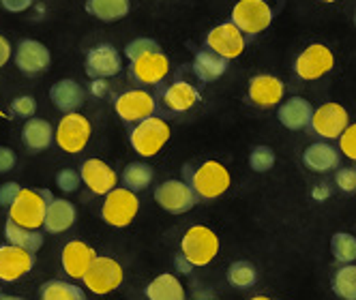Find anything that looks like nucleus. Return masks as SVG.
<instances>
[{
    "label": "nucleus",
    "mask_w": 356,
    "mask_h": 300,
    "mask_svg": "<svg viewBox=\"0 0 356 300\" xmlns=\"http://www.w3.org/2000/svg\"><path fill=\"white\" fill-rule=\"evenodd\" d=\"M56 144L69 155H78L86 148L90 140V122L86 116L80 112H69L60 118L56 133H54Z\"/></svg>",
    "instance_id": "5"
},
{
    "label": "nucleus",
    "mask_w": 356,
    "mask_h": 300,
    "mask_svg": "<svg viewBox=\"0 0 356 300\" xmlns=\"http://www.w3.org/2000/svg\"><path fill=\"white\" fill-rule=\"evenodd\" d=\"M41 300H86V294L67 281H47L41 285Z\"/></svg>",
    "instance_id": "31"
},
{
    "label": "nucleus",
    "mask_w": 356,
    "mask_h": 300,
    "mask_svg": "<svg viewBox=\"0 0 356 300\" xmlns=\"http://www.w3.org/2000/svg\"><path fill=\"white\" fill-rule=\"evenodd\" d=\"M339 148H341V153H343L348 159L356 161V122H354V124H348V129L341 133V138H339Z\"/></svg>",
    "instance_id": "38"
},
{
    "label": "nucleus",
    "mask_w": 356,
    "mask_h": 300,
    "mask_svg": "<svg viewBox=\"0 0 356 300\" xmlns=\"http://www.w3.org/2000/svg\"><path fill=\"white\" fill-rule=\"evenodd\" d=\"M155 199L163 210L172 215H183L195 206L197 193L193 191V187H189L183 181H165L163 185L157 187Z\"/></svg>",
    "instance_id": "9"
},
{
    "label": "nucleus",
    "mask_w": 356,
    "mask_h": 300,
    "mask_svg": "<svg viewBox=\"0 0 356 300\" xmlns=\"http://www.w3.org/2000/svg\"><path fill=\"white\" fill-rule=\"evenodd\" d=\"M302 161L312 172L324 174V172H330V169H335L339 165V155L330 144L316 142V144H312L307 150H305Z\"/></svg>",
    "instance_id": "25"
},
{
    "label": "nucleus",
    "mask_w": 356,
    "mask_h": 300,
    "mask_svg": "<svg viewBox=\"0 0 356 300\" xmlns=\"http://www.w3.org/2000/svg\"><path fill=\"white\" fill-rule=\"evenodd\" d=\"M116 114L127 122H142L155 114V99L146 90H127L116 99Z\"/></svg>",
    "instance_id": "14"
},
{
    "label": "nucleus",
    "mask_w": 356,
    "mask_h": 300,
    "mask_svg": "<svg viewBox=\"0 0 356 300\" xmlns=\"http://www.w3.org/2000/svg\"><path fill=\"white\" fill-rule=\"evenodd\" d=\"M170 140V124L163 118L150 116L131 131V146L140 157H155Z\"/></svg>",
    "instance_id": "3"
},
{
    "label": "nucleus",
    "mask_w": 356,
    "mask_h": 300,
    "mask_svg": "<svg viewBox=\"0 0 356 300\" xmlns=\"http://www.w3.org/2000/svg\"><path fill=\"white\" fill-rule=\"evenodd\" d=\"M122 277H124L122 266L114 258L97 256L82 281L97 296H106L122 283Z\"/></svg>",
    "instance_id": "6"
},
{
    "label": "nucleus",
    "mask_w": 356,
    "mask_h": 300,
    "mask_svg": "<svg viewBox=\"0 0 356 300\" xmlns=\"http://www.w3.org/2000/svg\"><path fill=\"white\" fill-rule=\"evenodd\" d=\"M35 266V253L15 244L0 247V279L11 283L29 274Z\"/></svg>",
    "instance_id": "13"
},
{
    "label": "nucleus",
    "mask_w": 356,
    "mask_h": 300,
    "mask_svg": "<svg viewBox=\"0 0 356 300\" xmlns=\"http://www.w3.org/2000/svg\"><path fill=\"white\" fill-rule=\"evenodd\" d=\"M181 253L193 266H207L219 253V238L207 225H193L181 240Z\"/></svg>",
    "instance_id": "2"
},
{
    "label": "nucleus",
    "mask_w": 356,
    "mask_h": 300,
    "mask_svg": "<svg viewBox=\"0 0 356 300\" xmlns=\"http://www.w3.org/2000/svg\"><path fill=\"white\" fill-rule=\"evenodd\" d=\"M330 251L339 264H354L356 262V236L348 232H337L330 238Z\"/></svg>",
    "instance_id": "35"
},
{
    "label": "nucleus",
    "mask_w": 356,
    "mask_h": 300,
    "mask_svg": "<svg viewBox=\"0 0 356 300\" xmlns=\"http://www.w3.org/2000/svg\"><path fill=\"white\" fill-rule=\"evenodd\" d=\"M33 3H35V0H0L3 9L9 11V13H22V11H26Z\"/></svg>",
    "instance_id": "44"
},
{
    "label": "nucleus",
    "mask_w": 356,
    "mask_h": 300,
    "mask_svg": "<svg viewBox=\"0 0 356 300\" xmlns=\"http://www.w3.org/2000/svg\"><path fill=\"white\" fill-rule=\"evenodd\" d=\"M80 181H82V174H78L75 169H60L58 176H56L58 189H63L67 193H73L75 189H78L80 187Z\"/></svg>",
    "instance_id": "39"
},
{
    "label": "nucleus",
    "mask_w": 356,
    "mask_h": 300,
    "mask_svg": "<svg viewBox=\"0 0 356 300\" xmlns=\"http://www.w3.org/2000/svg\"><path fill=\"white\" fill-rule=\"evenodd\" d=\"M350 118L343 106L339 103H324L314 112L312 118V127L320 138L326 140H337L341 138V133L348 129Z\"/></svg>",
    "instance_id": "12"
},
{
    "label": "nucleus",
    "mask_w": 356,
    "mask_h": 300,
    "mask_svg": "<svg viewBox=\"0 0 356 300\" xmlns=\"http://www.w3.org/2000/svg\"><path fill=\"white\" fill-rule=\"evenodd\" d=\"M75 217H78V212H75L73 202H69V199H60V197L58 199L52 197V199H49V204H47L43 228H45L47 234H63L69 228H73Z\"/></svg>",
    "instance_id": "21"
},
{
    "label": "nucleus",
    "mask_w": 356,
    "mask_h": 300,
    "mask_svg": "<svg viewBox=\"0 0 356 300\" xmlns=\"http://www.w3.org/2000/svg\"><path fill=\"white\" fill-rule=\"evenodd\" d=\"M152 52H161L159 43L152 41V39H136V41H131L129 45L124 47V54H127V58H129L131 62L142 58V56H146V54H152Z\"/></svg>",
    "instance_id": "37"
},
{
    "label": "nucleus",
    "mask_w": 356,
    "mask_h": 300,
    "mask_svg": "<svg viewBox=\"0 0 356 300\" xmlns=\"http://www.w3.org/2000/svg\"><path fill=\"white\" fill-rule=\"evenodd\" d=\"M335 181H337V187H339L341 191H346V193L356 191V169H352V167L339 169V172H337V176H335Z\"/></svg>",
    "instance_id": "41"
},
{
    "label": "nucleus",
    "mask_w": 356,
    "mask_h": 300,
    "mask_svg": "<svg viewBox=\"0 0 356 300\" xmlns=\"http://www.w3.org/2000/svg\"><path fill=\"white\" fill-rule=\"evenodd\" d=\"M19 191H22V187L17 183H5V185H0V206L9 208L15 202V197L19 195Z\"/></svg>",
    "instance_id": "42"
},
{
    "label": "nucleus",
    "mask_w": 356,
    "mask_h": 300,
    "mask_svg": "<svg viewBox=\"0 0 356 300\" xmlns=\"http://www.w3.org/2000/svg\"><path fill=\"white\" fill-rule=\"evenodd\" d=\"M202 300H213V298H202Z\"/></svg>",
    "instance_id": "52"
},
{
    "label": "nucleus",
    "mask_w": 356,
    "mask_h": 300,
    "mask_svg": "<svg viewBox=\"0 0 356 300\" xmlns=\"http://www.w3.org/2000/svg\"><path fill=\"white\" fill-rule=\"evenodd\" d=\"M52 124L43 118H29L22 127V142L31 150H45L54 140Z\"/></svg>",
    "instance_id": "24"
},
{
    "label": "nucleus",
    "mask_w": 356,
    "mask_h": 300,
    "mask_svg": "<svg viewBox=\"0 0 356 300\" xmlns=\"http://www.w3.org/2000/svg\"><path fill=\"white\" fill-rule=\"evenodd\" d=\"M232 22L245 35H258L273 22V11L266 0H238L232 9Z\"/></svg>",
    "instance_id": "8"
},
{
    "label": "nucleus",
    "mask_w": 356,
    "mask_h": 300,
    "mask_svg": "<svg viewBox=\"0 0 356 300\" xmlns=\"http://www.w3.org/2000/svg\"><path fill=\"white\" fill-rule=\"evenodd\" d=\"M52 195L47 191H35V189H22L19 195L15 197V202L9 206V219L24 225V228L39 230L45 223V212L47 204Z\"/></svg>",
    "instance_id": "1"
},
{
    "label": "nucleus",
    "mask_w": 356,
    "mask_h": 300,
    "mask_svg": "<svg viewBox=\"0 0 356 300\" xmlns=\"http://www.w3.org/2000/svg\"><path fill=\"white\" fill-rule=\"evenodd\" d=\"M5 236L9 240V244L22 247L26 249L31 253H37L39 249L43 247V234L39 230H31V228H24V225L7 219L5 223Z\"/></svg>",
    "instance_id": "28"
},
{
    "label": "nucleus",
    "mask_w": 356,
    "mask_h": 300,
    "mask_svg": "<svg viewBox=\"0 0 356 300\" xmlns=\"http://www.w3.org/2000/svg\"><path fill=\"white\" fill-rule=\"evenodd\" d=\"M312 195H314V199H326L330 195V189H328V185H318Z\"/></svg>",
    "instance_id": "48"
},
{
    "label": "nucleus",
    "mask_w": 356,
    "mask_h": 300,
    "mask_svg": "<svg viewBox=\"0 0 356 300\" xmlns=\"http://www.w3.org/2000/svg\"><path fill=\"white\" fill-rule=\"evenodd\" d=\"M354 24H356V15H354Z\"/></svg>",
    "instance_id": "53"
},
{
    "label": "nucleus",
    "mask_w": 356,
    "mask_h": 300,
    "mask_svg": "<svg viewBox=\"0 0 356 300\" xmlns=\"http://www.w3.org/2000/svg\"><path fill=\"white\" fill-rule=\"evenodd\" d=\"M200 101V92L189 82H174L163 92V103L172 112H187Z\"/></svg>",
    "instance_id": "27"
},
{
    "label": "nucleus",
    "mask_w": 356,
    "mask_h": 300,
    "mask_svg": "<svg viewBox=\"0 0 356 300\" xmlns=\"http://www.w3.org/2000/svg\"><path fill=\"white\" fill-rule=\"evenodd\" d=\"M170 71V60L163 52H152L131 62L134 80L140 84H159Z\"/></svg>",
    "instance_id": "19"
},
{
    "label": "nucleus",
    "mask_w": 356,
    "mask_h": 300,
    "mask_svg": "<svg viewBox=\"0 0 356 300\" xmlns=\"http://www.w3.org/2000/svg\"><path fill=\"white\" fill-rule=\"evenodd\" d=\"M258 281V270L249 262H234L230 268H227V283L238 288V290H247L253 288Z\"/></svg>",
    "instance_id": "34"
},
{
    "label": "nucleus",
    "mask_w": 356,
    "mask_h": 300,
    "mask_svg": "<svg viewBox=\"0 0 356 300\" xmlns=\"http://www.w3.org/2000/svg\"><path fill=\"white\" fill-rule=\"evenodd\" d=\"M49 99L60 112L69 114L84 103V88L75 80H58L49 90Z\"/></svg>",
    "instance_id": "23"
},
{
    "label": "nucleus",
    "mask_w": 356,
    "mask_h": 300,
    "mask_svg": "<svg viewBox=\"0 0 356 300\" xmlns=\"http://www.w3.org/2000/svg\"><path fill=\"white\" fill-rule=\"evenodd\" d=\"M148 300H185V288L174 274H159L144 290Z\"/></svg>",
    "instance_id": "26"
},
{
    "label": "nucleus",
    "mask_w": 356,
    "mask_h": 300,
    "mask_svg": "<svg viewBox=\"0 0 356 300\" xmlns=\"http://www.w3.org/2000/svg\"><path fill=\"white\" fill-rule=\"evenodd\" d=\"M284 82L275 75H256L249 82V99L258 108H273L282 101Z\"/></svg>",
    "instance_id": "20"
},
{
    "label": "nucleus",
    "mask_w": 356,
    "mask_h": 300,
    "mask_svg": "<svg viewBox=\"0 0 356 300\" xmlns=\"http://www.w3.org/2000/svg\"><path fill=\"white\" fill-rule=\"evenodd\" d=\"M249 165L253 172H268L275 165V153L268 146H256L249 155Z\"/></svg>",
    "instance_id": "36"
},
{
    "label": "nucleus",
    "mask_w": 356,
    "mask_h": 300,
    "mask_svg": "<svg viewBox=\"0 0 356 300\" xmlns=\"http://www.w3.org/2000/svg\"><path fill=\"white\" fill-rule=\"evenodd\" d=\"M11 58V43L7 41V37L0 35V69H3Z\"/></svg>",
    "instance_id": "45"
},
{
    "label": "nucleus",
    "mask_w": 356,
    "mask_h": 300,
    "mask_svg": "<svg viewBox=\"0 0 356 300\" xmlns=\"http://www.w3.org/2000/svg\"><path fill=\"white\" fill-rule=\"evenodd\" d=\"M90 92H92L95 97H104V94L108 92V84H106V80H92V84H90Z\"/></svg>",
    "instance_id": "47"
},
{
    "label": "nucleus",
    "mask_w": 356,
    "mask_h": 300,
    "mask_svg": "<svg viewBox=\"0 0 356 300\" xmlns=\"http://www.w3.org/2000/svg\"><path fill=\"white\" fill-rule=\"evenodd\" d=\"M251 300H270V298H266V296H253Z\"/></svg>",
    "instance_id": "50"
},
{
    "label": "nucleus",
    "mask_w": 356,
    "mask_h": 300,
    "mask_svg": "<svg viewBox=\"0 0 356 300\" xmlns=\"http://www.w3.org/2000/svg\"><path fill=\"white\" fill-rule=\"evenodd\" d=\"M279 122L284 124L286 129L290 131H298V129H305L307 124H312V118H314V110H312V103L307 99L302 97H290L286 103H282L279 108Z\"/></svg>",
    "instance_id": "22"
},
{
    "label": "nucleus",
    "mask_w": 356,
    "mask_h": 300,
    "mask_svg": "<svg viewBox=\"0 0 356 300\" xmlns=\"http://www.w3.org/2000/svg\"><path fill=\"white\" fill-rule=\"evenodd\" d=\"M333 292L343 300H356V266L343 264L333 274Z\"/></svg>",
    "instance_id": "32"
},
{
    "label": "nucleus",
    "mask_w": 356,
    "mask_h": 300,
    "mask_svg": "<svg viewBox=\"0 0 356 300\" xmlns=\"http://www.w3.org/2000/svg\"><path fill=\"white\" fill-rule=\"evenodd\" d=\"M152 176H155V172H152V167H148L146 163H129L122 172V183L127 189L142 191L152 183Z\"/></svg>",
    "instance_id": "33"
},
{
    "label": "nucleus",
    "mask_w": 356,
    "mask_h": 300,
    "mask_svg": "<svg viewBox=\"0 0 356 300\" xmlns=\"http://www.w3.org/2000/svg\"><path fill=\"white\" fill-rule=\"evenodd\" d=\"M227 69V58L219 56L217 52H197L193 60V73L202 82H213L225 73Z\"/></svg>",
    "instance_id": "29"
},
{
    "label": "nucleus",
    "mask_w": 356,
    "mask_h": 300,
    "mask_svg": "<svg viewBox=\"0 0 356 300\" xmlns=\"http://www.w3.org/2000/svg\"><path fill=\"white\" fill-rule=\"evenodd\" d=\"M333 65H335L333 52H330L326 45L314 43L296 58L294 71L300 80L312 82V80H320L322 75H326L330 69H333Z\"/></svg>",
    "instance_id": "10"
},
{
    "label": "nucleus",
    "mask_w": 356,
    "mask_h": 300,
    "mask_svg": "<svg viewBox=\"0 0 356 300\" xmlns=\"http://www.w3.org/2000/svg\"><path fill=\"white\" fill-rule=\"evenodd\" d=\"M15 163H17V157L13 150L7 146H0V174L11 172L15 167Z\"/></svg>",
    "instance_id": "43"
},
{
    "label": "nucleus",
    "mask_w": 356,
    "mask_h": 300,
    "mask_svg": "<svg viewBox=\"0 0 356 300\" xmlns=\"http://www.w3.org/2000/svg\"><path fill=\"white\" fill-rule=\"evenodd\" d=\"M174 264H176V270H178V272H185V274H189V272L195 268V266H193V264H191L183 253L176 258V262H174Z\"/></svg>",
    "instance_id": "46"
},
{
    "label": "nucleus",
    "mask_w": 356,
    "mask_h": 300,
    "mask_svg": "<svg viewBox=\"0 0 356 300\" xmlns=\"http://www.w3.org/2000/svg\"><path fill=\"white\" fill-rule=\"evenodd\" d=\"M120 69H122L120 54L116 52V47H112L108 43L92 47L86 54V73L92 80L112 78V75H116Z\"/></svg>",
    "instance_id": "15"
},
{
    "label": "nucleus",
    "mask_w": 356,
    "mask_h": 300,
    "mask_svg": "<svg viewBox=\"0 0 356 300\" xmlns=\"http://www.w3.org/2000/svg\"><path fill=\"white\" fill-rule=\"evenodd\" d=\"M11 110L22 116V118H33L35 110H37V101L35 97H29V94H22V97H15L13 103H11Z\"/></svg>",
    "instance_id": "40"
},
{
    "label": "nucleus",
    "mask_w": 356,
    "mask_h": 300,
    "mask_svg": "<svg viewBox=\"0 0 356 300\" xmlns=\"http://www.w3.org/2000/svg\"><path fill=\"white\" fill-rule=\"evenodd\" d=\"M0 300H24V298H17V296H5V294H0Z\"/></svg>",
    "instance_id": "49"
},
{
    "label": "nucleus",
    "mask_w": 356,
    "mask_h": 300,
    "mask_svg": "<svg viewBox=\"0 0 356 300\" xmlns=\"http://www.w3.org/2000/svg\"><path fill=\"white\" fill-rule=\"evenodd\" d=\"M191 187L202 199H215L230 189V172L217 161H207L193 172Z\"/></svg>",
    "instance_id": "7"
},
{
    "label": "nucleus",
    "mask_w": 356,
    "mask_h": 300,
    "mask_svg": "<svg viewBox=\"0 0 356 300\" xmlns=\"http://www.w3.org/2000/svg\"><path fill=\"white\" fill-rule=\"evenodd\" d=\"M80 174H82V183L97 195H108L110 191L116 189V183H118L116 172L101 159L84 161Z\"/></svg>",
    "instance_id": "17"
},
{
    "label": "nucleus",
    "mask_w": 356,
    "mask_h": 300,
    "mask_svg": "<svg viewBox=\"0 0 356 300\" xmlns=\"http://www.w3.org/2000/svg\"><path fill=\"white\" fill-rule=\"evenodd\" d=\"M245 33L236 26L234 22L230 24H219L207 37V47L217 52L219 56L232 60L238 58L245 52Z\"/></svg>",
    "instance_id": "11"
},
{
    "label": "nucleus",
    "mask_w": 356,
    "mask_h": 300,
    "mask_svg": "<svg viewBox=\"0 0 356 300\" xmlns=\"http://www.w3.org/2000/svg\"><path fill=\"white\" fill-rule=\"evenodd\" d=\"M95 258L97 253L92 247L82 240H71L63 249V268L71 279H84Z\"/></svg>",
    "instance_id": "18"
},
{
    "label": "nucleus",
    "mask_w": 356,
    "mask_h": 300,
    "mask_svg": "<svg viewBox=\"0 0 356 300\" xmlns=\"http://www.w3.org/2000/svg\"><path fill=\"white\" fill-rule=\"evenodd\" d=\"M15 67L26 73V75H35L41 73L49 67V49L35 39H24L19 41V45L15 47V54H13Z\"/></svg>",
    "instance_id": "16"
},
{
    "label": "nucleus",
    "mask_w": 356,
    "mask_h": 300,
    "mask_svg": "<svg viewBox=\"0 0 356 300\" xmlns=\"http://www.w3.org/2000/svg\"><path fill=\"white\" fill-rule=\"evenodd\" d=\"M86 11L101 22H118L129 13V0H88Z\"/></svg>",
    "instance_id": "30"
},
{
    "label": "nucleus",
    "mask_w": 356,
    "mask_h": 300,
    "mask_svg": "<svg viewBox=\"0 0 356 300\" xmlns=\"http://www.w3.org/2000/svg\"><path fill=\"white\" fill-rule=\"evenodd\" d=\"M140 210V199L131 189H114L106 195L101 217L112 228H127Z\"/></svg>",
    "instance_id": "4"
},
{
    "label": "nucleus",
    "mask_w": 356,
    "mask_h": 300,
    "mask_svg": "<svg viewBox=\"0 0 356 300\" xmlns=\"http://www.w3.org/2000/svg\"><path fill=\"white\" fill-rule=\"evenodd\" d=\"M322 3H337V0H322Z\"/></svg>",
    "instance_id": "51"
}]
</instances>
